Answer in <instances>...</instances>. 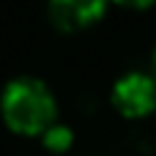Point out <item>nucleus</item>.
I'll return each mask as SVG.
<instances>
[{
	"label": "nucleus",
	"instance_id": "obj_1",
	"mask_svg": "<svg viewBox=\"0 0 156 156\" xmlns=\"http://www.w3.org/2000/svg\"><path fill=\"white\" fill-rule=\"evenodd\" d=\"M0 112L5 125L18 135H44L55 125L57 104L50 86L39 78H16L0 96Z\"/></svg>",
	"mask_w": 156,
	"mask_h": 156
},
{
	"label": "nucleus",
	"instance_id": "obj_2",
	"mask_svg": "<svg viewBox=\"0 0 156 156\" xmlns=\"http://www.w3.org/2000/svg\"><path fill=\"white\" fill-rule=\"evenodd\" d=\"M112 104L125 117H146L156 109V81L146 73H125L112 86Z\"/></svg>",
	"mask_w": 156,
	"mask_h": 156
},
{
	"label": "nucleus",
	"instance_id": "obj_3",
	"mask_svg": "<svg viewBox=\"0 0 156 156\" xmlns=\"http://www.w3.org/2000/svg\"><path fill=\"white\" fill-rule=\"evenodd\" d=\"M109 0H47L50 18L62 31H81L104 16Z\"/></svg>",
	"mask_w": 156,
	"mask_h": 156
},
{
	"label": "nucleus",
	"instance_id": "obj_4",
	"mask_svg": "<svg viewBox=\"0 0 156 156\" xmlns=\"http://www.w3.org/2000/svg\"><path fill=\"white\" fill-rule=\"evenodd\" d=\"M42 138H44L47 148L57 151V154L68 151V148H70V143H73V133H70V128H65V125H52V128H47Z\"/></svg>",
	"mask_w": 156,
	"mask_h": 156
},
{
	"label": "nucleus",
	"instance_id": "obj_5",
	"mask_svg": "<svg viewBox=\"0 0 156 156\" xmlns=\"http://www.w3.org/2000/svg\"><path fill=\"white\" fill-rule=\"evenodd\" d=\"M112 3H117L122 8H130V11H143V8H151L156 0H112Z\"/></svg>",
	"mask_w": 156,
	"mask_h": 156
},
{
	"label": "nucleus",
	"instance_id": "obj_6",
	"mask_svg": "<svg viewBox=\"0 0 156 156\" xmlns=\"http://www.w3.org/2000/svg\"><path fill=\"white\" fill-rule=\"evenodd\" d=\"M154 81H156V50H154Z\"/></svg>",
	"mask_w": 156,
	"mask_h": 156
}]
</instances>
